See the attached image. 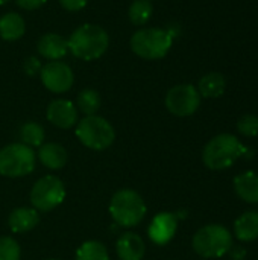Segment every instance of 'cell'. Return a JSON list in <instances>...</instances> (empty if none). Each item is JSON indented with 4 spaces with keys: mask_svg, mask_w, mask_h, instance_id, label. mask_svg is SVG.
<instances>
[{
    "mask_svg": "<svg viewBox=\"0 0 258 260\" xmlns=\"http://www.w3.org/2000/svg\"><path fill=\"white\" fill-rule=\"evenodd\" d=\"M152 11L154 8L151 0H134L128 9V17L132 24L141 26L149 21V18L152 17Z\"/></svg>",
    "mask_w": 258,
    "mask_h": 260,
    "instance_id": "603a6c76",
    "label": "cell"
},
{
    "mask_svg": "<svg viewBox=\"0 0 258 260\" xmlns=\"http://www.w3.org/2000/svg\"><path fill=\"white\" fill-rule=\"evenodd\" d=\"M65 187L61 178L55 175L41 177L30 190V203L36 212H50L62 204Z\"/></svg>",
    "mask_w": 258,
    "mask_h": 260,
    "instance_id": "ba28073f",
    "label": "cell"
},
{
    "mask_svg": "<svg viewBox=\"0 0 258 260\" xmlns=\"http://www.w3.org/2000/svg\"><path fill=\"white\" fill-rule=\"evenodd\" d=\"M67 43L68 52H71L76 58L94 61L106 52L109 46V37L103 27L87 23L75 29Z\"/></svg>",
    "mask_w": 258,
    "mask_h": 260,
    "instance_id": "6da1fadb",
    "label": "cell"
},
{
    "mask_svg": "<svg viewBox=\"0 0 258 260\" xmlns=\"http://www.w3.org/2000/svg\"><path fill=\"white\" fill-rule=\"evenodd\" d=\"M87 2L88 0H59L61 6L70 12H78V11L84 9L87 6Z\"/></svg>",
    "mask_w": 258,
    "mask_h": 260,
    "instance_id": "4316f807",
    "label": "cell"
},
{
    "mask_svg": "<svg viewBox=\"0 0 258 260\" xmlns=\"http://www.w3.org/2000/svg\"><path fill=\"white\" fill-rule=\"evenodd\" d=\"M116 250L120 260H143L146 253V245L138 235L125 233L119 238Z\"/></svg>",
    "mask_w": 258,
    "mask_h": 260,
    "instance_id": "5bb4252c",
    "label": "cell"
},
{
    "mask_svg": "<svg viewBox=\"0 0 258 260\" xmlns=\"http://www.w3.org/2000/svg\"><path fill=\"white\" fill-rule=\"evenodd\" d=\"M38 53L50 61H58L68 52V43L59 34H44L36 44Z\"/></svg>",
    "mask_w": 258,
    "mask_h": 260,
    "instance_id": "4fadbf2b",
    "label": "cell"
},
{
    "mask_svg": "<svg viewBox=\"0 0 258 260\" xmlns=\"http://www.w3.org/2000/svg\"><path fill=\"white\" fill-rule=\"evenodd\" d=\"M234 236L242 242L258 239V212H245L234 222Z\"/></svg>",
    "mask_w": 258,
    "mask_h": 260,
    "instance_id": "d6986e66",
    "label": "cell"
},
{
    "mask_svg": "<svg viewBox=\"0 0 258 260\" xmlns=\"http://www.w3.org/2000/svg\"><path fill=\"white\" fill-rule=\"evenodd\" d=\"M237 131L245 137L258 136V116H255V114L242 116L237 122Z\"/></svg>",
    "mask_w": 258,
    "mask_h": 260,
    "instance_id": "484cf974",
    "label": "cell"
},
{
    "mask_svg": "<svg viewBox=\"0 0 258 260\" xmlns=\"http://www.w3.org/2000/svg\"><path fill=\"white\" fill-rule=\"evenodd\" d=\"M173 44V34L161 27H146L131 37L132 52L143 59L164 58Z\"/></svg>",
    "mask_w": 258,
    "mask_h": 260,
    "instance_id": "3957f363",
    "label": "cell"
},
{
    "mask_svg": "<svg viewBox=\"0 0 258 260\" xmlns=\"http://www.w3.org/2000/svg\"><path fill=\"white\" fill-rule=\"evenodd\" d=\"M24 69H26V72H27L29 75H33L35 72H38V69H40V62H36V59H35V58H29V59L26 61Z\"/></svg>",
    "mask_w": 258,
    "mask_h": 260,
    "instance_id": "f546056e",
    "label": "cell"
},
{
    "mask_svg": "<svg viewBox=\"0 0 258 260\" xmlns=\"http://www.w3.org/2000/svg\"><path fill=\"white\" fill-rule=\"evenodd\" d=\"M246 149L248 148H245L236 136L219 134L205 145L202 160L208 169L222 171L233 166L239 157L245 155Z\"/></svg>",
    "mask_w": 258,
    "mask_h": 260,
    "instance_id": "7a4b0ae2",
    "label": "cell"
},
{
    "mask_svg": "<svg viewBox=\"0 0 258 260\" xmlns=\"http://www.w3.org/2000/svg\"><path fill=\"white\" fill-rule=\"evenodd\" d=\"M36 155L32 148L23 143H11L0 149V175L18 178L35 169Z\"/></svg>",
    "mask_w": 258,
    "mask_h": 260,
    "instance_id": "52a82bcc",
    "label": "cell"
},
{
    "mask_svg": "<svg viewBox=\"0 0 258 260\" xmlns=\"http://www.w3.org/2000/svg\"><path fill=\"white\" fill-rule=\"evenodd\" d=\"M233 260H245L246 259V250L243 247H231L228 251Z\"/></svg>",
    "mask_w": 258,
    "mask_h": 260,
    "instance_id": "f1b7e54d",
    "label": "cell"
},
{
    "mask_svg": "<svg viewBox=\"0 0 258 260\" xmlns=\"http://www.w3.org/2000/svg\"><path fill=\"white\" fill-rule=\"evenodd\" d=\"M47 260H58V259H47Z\"/></svg>",
    "mask_w": 258,
    "mask_h": 260,
    "instance_id": "1f68e13d",
    "label": "cell"
},
{
    "mask_svg": "<svg viewBox=\"0 0 258 260\" xmlns=\"http://www.w3.org/2000/svg\"><path fill=\"white\" fill-rule=\"evenodd\" d=\"M8 2H11V0H0V5H5V3H8Z\"/></svg>",
    "mask_w": 258,
    "mask_h": 260,
    "instance_id": "4dcf8cb0",
    "label": "cell"
},
{
    "mask_svg": "<svg viewBox=\"0 0 258 260\" xmlns=\"http://www.w3.org/2000/svg\"><path fill=\"white\" fill-rule=\"evenodd\" d=\"M18 136L21 140L20 143H23L29 148L41 146L44 142V128L36 122H26L24 125H21Z\"/></svg>",
    "mask_w": 258,
    "mask_h": 260,
    "instance_id": "44dd1931",
    "label": "cell"
},
{
    "mask_svg": "<svg viewBox=\"0 0 258 260\" xmlns=\"http://www.w3.org/2000/svg\"><path fill=\"white\" fill-rule=\"evenodd\" d=\"M76 260H109V254L102 242L87 241L78 248Z\"/></svg>",
    "mask_w": 258,
    "mask_h": 260,
    "instance_id": "7402d4cb",
    "label": "cell"
},
{
    "mask_svg": "<svg viewBox=\"0 0 258 260\" xmlns=\"http://www.w3.org/2000/svg\"><path fill=\"white\" fill-rule=\"evenodd\" d=\"M76 137L79 142L93 151H103L109 148L116 139L113 125L100 116H85L76 126Z\"/></svg>",
    "mask_w": 258,
    "mask_h": 260,
    "instance_id": "8992f818",
    "label": "cell"
},
{
    "mask_svg": "<svg viewBox=\"0 0 258 260\" xmlns=\"http://www.w3.org/2000/svg\"><path fill=\"white\" fill-rule=\"evenodd\" d=\"M21 250L18 242L14 238L2 236L0 238V260H20Z\"/></svg>",
    "mask_w": 258,
    "mask_h": 260,
    "instance_id": "d4e9b609",
    "label": "cell"
},
{
    "mask_svg": "<svg viewBox=\"0 0 258 260\" xmlns=\"http://www.w3.org/2000/svg\"><path fill=\"white\" fill-rule=\"evenodd\" d=\"M234 190L245 203L258 204V175L255 172H243L234 178Z\"/></svg>",
    "mask_w": 258,
    "mask_h": 260,
    "instance_id": "2e32d148",
    "label": "cell"
},
{
    "mask_svg": "<svg viewBox=\"0 0 258 260\" xmlns=\"http://www.w3.org/2000/svg\"><path fill=\"white\" fill-rule=\"evenodd\" d=\"M146 204L141 195L132 189H122L116 192L109 203L111 218L120 227H135L146 216Z\"/></svg>",
    "mask_w": 258,
    "mask_h": 260,
    "instance_id": "277c9868",
    "label": "cell"
},
{
    "mask_svg": "<svg viewBox=\"0 0 258 260\" xmlns=\"http://www.w3.org/2000/svg\"><path fill=\"white\" fill-rule=\"evenodd\" d=\"M40 222L38 212L33 207L14 209L8 218V225L12 233H26L33 230Z\"/></svg>",
    "mask_w": 258,
    "mask_h": 260,
    "instance_id": "9a60e30c",
    "label": "cell"
},
{
    "mask_svg": "<svg viewBox=\"0 0 258 260\" xmlns=\"http://www.w3.org/2000/svg\"><path fill=\"white\" fill-rule=\"evenodd\" d=\"M178 230V216L173 213H158L152 221L148 229V236L149 239L157 244V245H166L169 244L175 233Z\"/></svg>",
    "mask_w": 258,
    "mask_h": 260,
    "instance_id": "8fae6325",
    "label": "cell"
},
{
    "mask_svg": "<svg viewBox=\"0 0 258 260\" xmlns=\"http://www.w3.org/2000/svg\"><path fill=\"white\" fill-rule=\"evenodd\" d=\"M17 5L21 8V9H26V11H33V9H38L41 8L47 0H15Z\"/></svg>",
    "mask_w": 258,
    "mask_h": 260,
    "instance_id": "83f0119b",
    "label": "cell"
},
{
    "mask_svg": "<svg viewBox=\"0 0 258 260\" xmlns=\"http://www.w3.org/2000/svg\"><path fill=\"white\" fill-rule=\"evenodd\" d=\"M192 245L201 257L216 259L225 256L231 250L233 236L227 227L219 224H208L195 233Z\"/></svg>",
    "mask_w": 258,
    "mask_h": 260,
    "instance_id": "5b68a950",
    "label": "cell"
},
{
    "mask_svg": "<svg viewBox=\"0 0 258 260\" xmlns=\"http://www.w3.org/2000/svg\"><path fill=\"white\" fill-rule=\"evenodd\" d=\"M38 160L43 166L58 171L67 163V151L59 143H46L38 149Z\"/></svg>",
    "mask_w": 258,
    "mask_h": 260,
    "instance_id": "e0dca14e",
    "label": "cell"
},
{
    "mask_svg": "<svg viewBox=\"0 0 258 260\" xmlns=\"http://www.w3.org/2000/svg\"><path fill=\"white\" fill-rule=\"evenodd\" d=\"M225 88H227L225 76L219 72L207 73L205 76L201 78V81L198 84V91H199L201 98H207V99L222 96Z\"/></svg>",
    "mask_w": 258,
    "mask_h": 260,
    "instance_id": "ffe728a7",
    "label": "cell"
},
{
    "mask_svg": "<svg viewBox=\"0 0 258 260\" xmlns=\"http://www.w3.org/2000/svg\"><path fill=\"white\" fill-rule=\"evenodd\" d=\"M201 94L192 84H179L172 87L166 94V108L178 117H187L198 111Z\"/></svg>",
    "mask_w": 258,
    "mask_h": 260,
    "instance_id": "9c48e42d",
    "label": "cell"
},
{
    "mask_svg": "<svg viewBox=\"0 0 258 260\" xmlns=\"http://www.w3.org/2000/svg\"><path fill=\"white\" fill-rule=\"evenodd\" d=\"M47 120L62 129H70L78 122V110L71 101L56 99L52 101L47 107Z\"/></svg>",
    "mask_w": 258,
    "mask_h": 260,
    "instance_id": "7c38bea8",
    "label": "cell"
},
{
    "mask_svg": "<svg viewBox=\"0 0 258 260\" xmlns=\"http://www.w3.org/2000/svg\"><path fill=\"white\" fill-rule=\"evenodd\" d=\"M76 105L85 116H93L97 113V110L100 107V96L96 90L85 88L78 94Z\"/></svg>",
    "mask_w": 258,
    "mask_h": 260,
    "instance_id": "cb8c5ba5",
    "label": "cell"
},
{
    "mask_svg": "<svg viewBox=\"0 0 258 260\" xmlns=\"http://www.w3.org/2000/svg\"><path fill=\"white\" fill-rule=\"evenodd\" d=\"M40 78L43 85L52 93H65L75 82L73 70L62 61H49L41 67Z\"/></svg>",
    "mask_w": 258,
    "mask_h": 260,
    "instance_id": "30bf717a",
    "label": "cell"
},
{
    "mask_svg": "<svg viewBox=\"0 0 258 260\" xmlns=\"http://www.w3.org/2000/svg\"><path fill=\"white\" fill-rule=\"evenodd\" d=\"M26 32L24 18L17 12H8L0 17V37L5 41H17Z\"/></svg>",
    "mask_w": 258,
    "mask_h": 260,
    "instance_id": "ac0fdd59",
    "label": "cell"
}]
</instances>
